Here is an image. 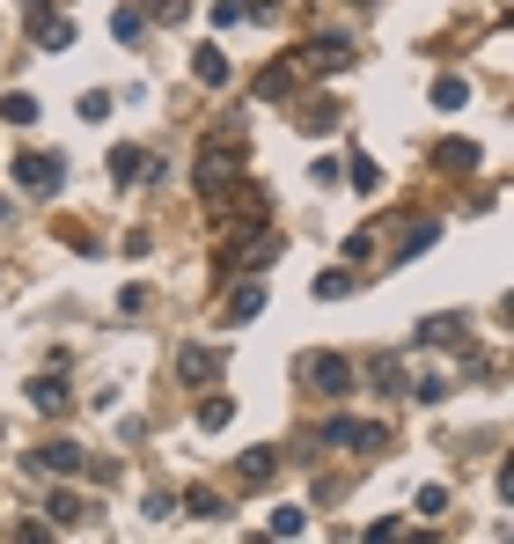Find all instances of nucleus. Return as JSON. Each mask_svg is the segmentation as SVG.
Returning <instances> with one entry per match:
<instances>
[{
  "label": "nucleus",
  "mask_w": 514,
  "mask_h": 544,
  "mask_svg": "<svg viewBox=\"0 0 514 544\" xmlns=\"http://www.w3.org/2000/svg\"><path fill=\"white\" fill-rule=\"evenodd\" d=\"M448 332H455V316H426V324H419V346H441Z\"/></svg>",
  "instance_id": "nucleus-22"
},
{
  "label": "nucleus",
  "mask_w": 514,
  "mask_h": 544,
  "mask_svg": "<svg viewBox=\"0 0 514 544\" xmlns=\"http://www.w3.org/2000/svg\"><path fill=\"white\" fill-rule=\"evenodd\" d=\"M140 162H147L140 147H110V177H118V184H133V177H140Z\"/></svg>",
  "instance_id": "nucleus-14"
},
{
  "label": "nucleus",
  "mask_w": 514,
  "mask_h": 544,
  "mask_svg": "<svg viewBox=\"0 0 514 544\" xmlns=\"http://www.w3.org/2000/svg\"><path fill=\"white\" fill-rule=\"evenodd\" d=\"M302 530H309L302 508H272V537H302Z\"/></svg>",
  "instance_id": "nucleus-18"
},
{
  "label": "nucleus",
  "mask_w": 514,
  "mask_h": 544,
  "mask_svg": "<svg viewBox=\"0 0 514 544\" xmlns=\"http://www.w3.org/2000/svg\"><path fill=\"white\" fill-rule=\"evenodd\" d=\"M331 118H338L331 103H309V111H302V133H331Z\"/></svg>",
  "instance_id": "nucleus-24"
},
{
  "label": "nucleus",
  "mask_w": 514,
  "mask_h": 544,
  "mask_svg": "<svg viewBox=\"0 0 514 544\" xmlns=\"http://www.w3.org/2000/svg\"><path fill=\"white\" fill-rule=\"evenodd\" d=\"M213 368H220V353H213V346H184V353H177V375H184V383H206Z\"/></svg>",
  "instance_id": "nucleus-5"
},
{
  "label": "nucleus",
  "mask_w": 514,
  "mask_h": 544,
  "mask_svg": "<svg viewBox=\"0 0 514 544\" xmlns=\"http://www.w3.org/2000/svg\"><path fill=\"white\" fill-rule=\"evenodd\" d=\"M302 383H316L323 398H346V390H353V361H346V353H309V361H302Z\"/></svg>",
  "instance_id": "nucleus-1"
},
{
  "label": "nucleus",
  "mask_w": 514,
  "mask_h": 544,
  "mask_svg": "<svg viewBox=\"0 0 514 544\" xmlns=\"http://www.w3.org/2000/svg\"><path fill=\"white\" fill-rule=\"evenodd\" d=\"M30 405H37V412H51V419H60V412H67L74 398L60 390V375H37V383H30Z\"/></svg>",
  "instance_id": "nucleus-6"
},
{
  "label": "nucleus",
  "mask_w": 514,
  "mask_h": 544,
  "mask_svg": "<svg viewBox=\"0 0 514 544\" xmlns=\"http://www.w3.org/2000/svg\"><path fill=\"white\" fill-rule=\"evenodd\" d=\"M353 192H382V170H375L368 155H353Z\"/></svg>",
  "instance_id": "nucleus-21"
},
{
  "label": "nucleus",
  "mask_w": 514,
  "mask_h": 544,
  "mask_svg": "<svg viewBox=\"0 0 514 544\" xmlns=\"http://www.w3.org/2000/svg\"><path fill=\"white\" fill-rule=\"evenodd\" d=\"M44 515H51V522H81V501H74V493H51Z\"/></svg>",
  "instance_id": "nucleus-23"
},
{
  "label": "nucleus",
  "mask_w": 514,
  "mask_h": 544,
  "mask_svg": "<svg viewBox=\"0 0 514 544\" xmlns=\"http://www.w3.org/2000/svg\"><path fill=\"white\" fill-rule=\"evenodd\" d=\"M323 442H338V449H382V427L375 419H331Z\"/></svg>",
  "instance_id": "nucleus-4"
},
{
  "label": "nucleus",
  "mask_w": 514,
  "mask_h": 544,
  "mask_svg": "<svg viewBox=\"0 0 514 544\" xmlns=\"http://www.w3.org/2000/svg\"><path fill=\"white\" fill-rule=\"evenodd\" d=\"M110 111H118V103H110V96H103V89H89V96H81V118H89V126H103V118H110Z\"/></svg>",
  "instance_id": "nucleus-20"
},
{
  "label": "nucleus",
  "mask_w": 514,
  "mask_h": 544,
  "mask_svg": "<svg viewBox=\"0 0 514 544\" xmlns=\"http://www.w3.org/2000/svg\"><path fill=\"white\" fill-rule=\"evenodd\" d=\"M140 23H147L140 8H118V15H110V37H118V44H133V37H140Z\"/></svg>",
  "instance_id": "nucleus-19"
},
{
  "label": "nucleus",
  "mask_w": 514,
  "mask_h": 544,
  "mask_svg": "<svg viewBox=\"0 0 514 544\" xmlns=\"http://www.w3.org/2000/svg\"><path fill=\"white\" fill-rule=\"evenodd\" d=\"M192 74H199L206 89H220V81H228V52H220V44H199V60H192Z\"/></svg>",
  "instance_id": "nucleus-7"
},
{
  "label": "nucleus",
  "mask_w": 514,
  "mask_h": 544,
  "mask_svg": "<svg viewBox=\"0 0 514 544\" xmlns=\"http://www.w3.org/2000/svg\"><path fill=\"white\" fill-rule=\"evenodd\" d=\"M434 236H441V221H419L405 243H397V258H419V250H434Z\"/></svg>",
  "instance_id": "nucleus-17"
},
{
  "label": "nucleus",
  "mask_w": 514,
  "mask_h": 544,
  "mask_svg": "<svg viewBox=\"0 0 514 544\" xmlns=\"http://www.w3.org/2000/svg\"><path fill=\"white\" fill-rule=\"evenodd\" d=\"M228 419H236V398H206V405H199V427H206V434H220Z\"/></svg>",
  "instance_id": "nucleus-13"
},
{
  "label": "nucleus",
  "mask_w": 514,
  "mask_h": 544,
  "mask_svg": "<svg viewBox=\"0 0 514 544\" xmlns=\"http://www.w3.org/2000/svg\"><path fill=\"white\" fill-rule=\"evenodd\" d=\"M353 280H346V272H323V280H316V302H338V295H346Z\"/></svg>",
  "instance_id": "nucleus-25"
},
{
  "label": "nucleus",
  "mask_w": 514,
  "mask_h": 544,
  "mask_svg": "<svg viewBox=\"0 0 514 544\" xmlns=\"http://www.w3.org/2000/svg\"><path fill=\"white\" fill-rule=\"evenodd\" d=\"M30 471H37V478H74V471H81V449H74V442H44V449L30 456Z\"/></svg>",
  "instance_id": "nucleus-3"
},
{
  "label": "nucleus",
  "mask_w": 514,
  "mask_h": 544,
  "mask_svg": "<svg viewBox=\"0 0 514 544\" xmlns=\"http://www.w3.org/2000/svg\"><path fill=\"white\" fill-rule=\"evenodd\" d=\"M463 103H471V81L463 74H441L434 81V111H463Z\"/></svg>",
  "instance_id": "nucleus-9"
},
{
  "label": "nucleus",
  "mask_w": 514,
  "mask_h": 544,
  "mask_svg": "<svg viewBox=\"0 0 514 544\" xmlns=\"http://www.w3.org/2000/svg\"><path fill=\"white\" fill-rule=\"evenodd\" d=\"M0 118H8V126H37V96H30V89L0 96Z\"/></svg>",
  "instance_id": "nucleus-11"
},
{
  "label": "nucleus",
  "mask_w": 514,
  "mask_h": 544,
  "mask_svg": "<svg viewBox=\"0 0 514 544\" xmlns=\"http://www.w3.org/2000/svg\"><path fill=\"white\" fill-rule=\"evenodd\" d=\"M434 162H441V170H463V177H471V170H478V147H471V140H448V147H434Z\"/></svg>",
  "instance_id": "nucleus-10"
},
{
  "label": "nucleus",
  "mask_w": 514,
  "mask_h": 544,
  "mask_svg": "<svg viewBox=\"0 0 514 544\" xmlns=\"http://www.w3.org/2000/svg\"><path fill=\"white\" fill-rule=\"evenodd\" d=\"M368 375H375V390H382V398H397V383H405V368H397V353H375V368H368Z\"/></svg>",
  "instance_id": "nucleus-12"
},
{
  "label": "nucleus",
  "mask_w": 514,
  "mask_h": 544,
  "mask_svg": "<svg viewBox=\"0 0 514 544\" xmlns=\"http://www.w3.org/2000/svg\"><path fill=\"white\" fill-rule=\"evenodd\" d=\"M272 471H279V449H250V456H243V478H250V485H265Z\"/></svg>",
  "instance_id": "nucleus-15"
},
{
  "label": "nucleus",
  "mask_w": 514,
  "mask_h": 544,
  "mask_svg": "<svg viewBox=\"0 0 514 544\" xmlns=\"http://www.w3.org/2000/svg\"><path fill=\"white\" fill-rule=\"evenodd\" d=\"M15 177H23V192H60L67 184V155H15Z\"/></svg>",
  "instance_id": "nucleus-2"
},
{
  "label": "nucleus",
  "mask_w": 514,
  "mask_h": 544,
  "mask_svg": "<svg viewBox=\"0 0 514 544\" xmlns=\"http://www.w3.org/2000/svg\"><path fill=\"white\" fill-rule=\"evenodd\" d=\"M257 309H265V287H257V280H243L236 295H228V324H250Z\"/></svg>",
  "instance_id": "nucleus-8"
},
{
  "label": "nucleus",
  "mask_w": 514,
  "mask_h": 544,
  "mask_svg": "<svg viewBox=\"0 0 514 544\" xmlns=\"http://www.w3.org/2000/svg\"><path fill=\"white\" fill-rule=\"evenodd\" d=\"M184 508H192L199 522H213V515H220V493H213V485H192V493H184Z\"/></svg>",
  "instance_id": "nucleus-16"
}]
</instances>
